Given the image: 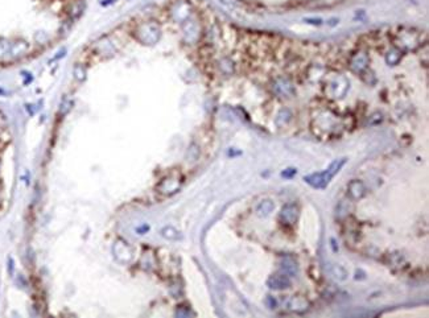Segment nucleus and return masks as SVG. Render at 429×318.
<instances>
[{"label":"nucleus","mask_w":429,"mask_h":318,"mask_svg":"<svg viewBox=\"0 0 429 318\" xmlns=\"http://www.w3.org/2000/svg\"><path fill=\"white\" fill-rule=\"evenodd\" d=\"M273 89H275L276 93L279 94V95H282V97H291L294 93V89L291 82L284 78L276 79Z\"/></svg>","instance_id":"nucleus-7"},{"label":"nucleus","mask_w":429,"mask_h":318,"mask_svg":"<svg viewBox=\"0 0 429 318\" xmlns=\"http://www.w3.org/2000/svg\"><path fill=\"white\" fill-rule=\"evenodd\" d=\"M348 81L344 77H338V78L330 82L329 86L326 88V93H329L333 98H341L348 90Z\"/></svg>","instance_id":"nucleus-3"},{"label":"nucleus","mask_w":429,"mask_h":318,"mask_svg":"<svg viewBox=\"0 0 429 318\" xmlns=\"http://www.w3.org/2000/svg\"><path fill=\"white\" fill-rule=\"evenodd\" d=\"M288 309L293 313H304L310 308V304L305 297L294 296L288 301Z\"/></svg>","instance_id":"nucleus-5"},{"label":"nucleus","mask_w":429,"mask_h":318,"mask_svg":"<svg viewBox=\"0 0 429 318\" xmlns=\"http://www.w3.org/2000/svg\"><path fill=\"white\" fill-rule=\"evenodd\" d=\"M267 285H268L271 289L282 290L291 285V280H289V278L287 274H273V276H271V278L267 280Z\"/></svg>","instance_id":"nucleus-4"},{"label":"nucleus","mask_w":429,"mask_h":318,"mask_svg":"<svg viewBox=\"0 0 429 318\" xmlns=\"http://www.w3.org/2000/svg\"><path fill=\"white\" fill-rule=\"evenodd\" d=\"M367 63H369V58L364 53H357L355 56L351 57L350 66L354 72H363L367 68Z\"/></svg>","instance_id":"nucleus-8"},{"label":"nucleus","mask_w":429,"mask_h":318,"mask_svg":"<svg viewBox=\"0 0 429 318\" xmlns=\"http://www.w3.org/2000/svg\"><path fill=\"white\" fill-rule=\"evenodd\" d=\"M289 171H291V172H284V173H283V176H285V177H289V176H292V175H294V173H296V171H294V169H289Z\"/></svg>","instance_id":"nucleus-12"},{"label":"nucleus","mask_w":429,"mask_h":318,"mask_svg":"<svg viewBox=\"0 0 429 318\" xmlns=\"http://www.w3.org/2000/svg\"><path fill=\"white\" fill-rule=\"evenodd\" d=\"M348 194L351 200H360L366 194V187H364L363 182L359 181V180L351 181L348 186Z\"/></svg>","instance_id":"nucleus-6"},{"label":"nucleus","mask_w":429,"mask_h":318,"mask_svg":"<svg viewBox=\"0 0 429 318\" xmlns=\"http://www.w3.org/2000/svg\"><path fill=\"white\" fill-rule=\"evenodd\" d=\"M345 162H346V159L335 160L334 162L330 164V166L326 169V171L319 172V173H313V175H309V176H305V178H304L305 182L309 184L310 186L316 187V189H324L326 185L332 181V178L334 177L339 171H341L342 166L345 165Z\"/></svg>","instance_id":"nucleus-1"},{"label":"nucleus","mask_w":429,"mask_h":318,"mask_svg":"<svg viewBox=\"0 0 429 318\" xmlns=\"http://www.w3.org/2000/svg\"><path fill=\"white\" fill-rule=\"evenodd\" d=\"M332 273H333V276H334L335 279H338V280H345L346 276H348L346 269H345L344 267H341V265H334V267L332 268Z\"/></svg>","instance_id":"nucleus-10"},{"label":"nucleus","mask_w":429,"mask_h":318,"mask_svg":"<svg viewBox=\"0 0 429 318\" xmlns=\"http://www.w3.org/2000/svg\"><path fill=\"white\" fill-rule=\"evenodd\" d=\"M298 219V207L296 203H288L285 205L280 213V221L284 225H294Z\"/></svg>","instance_id":"nucleus-2"},{"label":"nucleus","mask_w":429,"mask_h":318,"mask_svg":"<svg viewBox=\"0 0 429 318\" xmlns=\"http://www.w3.org/2000/svg\"><path fill=\"white\" fill-rule=\"evenodd\" d=\"M273 209H275V205H273L272 201L266 200V201H263V202L260 203L259 206H258L256 211H258V214H259V216L266 217V216H268V214H271V213L273 211Z\"/></svg>","instance_id":"nucleus-9"},{"label":"nucleus","mask_w":429,"mask_h":318,"mask_svg":"<svg viewBox=\"0 0 429 318\" xmlns=\"http://www.w3.org/2000/svg\"><path fill=\"white\" fill-rule=\"evenodd\" d=\"M400 58H401V53L398 49L391 50V52L387 54V62H389L390 65H395V63H398L399 61H400Z\"/></svg>","instance_id":"nucleus-11"}]
</instances>
